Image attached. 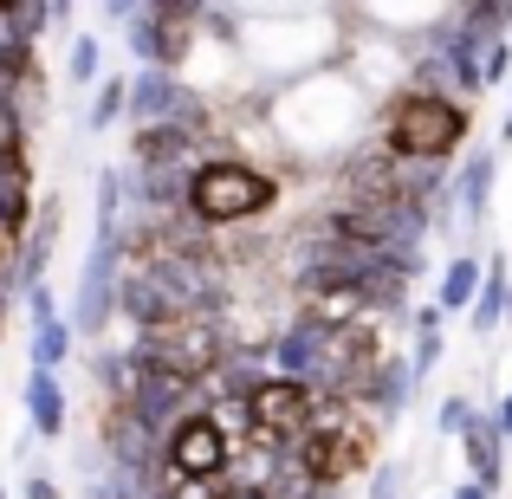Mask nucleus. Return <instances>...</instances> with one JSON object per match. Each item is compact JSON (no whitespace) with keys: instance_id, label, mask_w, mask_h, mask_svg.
<instances>
[{"instance_id":"1","label":"nucleus","mask_w":512,"mask_h":499,"mask_svg":"<svg viewBox=\"0 0 512 499\" xmlns=\"http://www.w3.org/2000/svg\"><path fill=\"white\" fill-rule=\"evenodd\" d=\"M474 130V104L428 98V91H389L376 111V150L409 169H454V150Z\"/></svg>"},{"instance_id":"2","label":"nucleus","mask_w":512,"mask_h":499,"mask_svg":"<svg viewBox=\"0 0 512 499\" xmlns=\"http://www.w3.org/2000/svg\"><path fill=\"white\" fill-rule=\"evenodd\" d=\"M363 104L370 98H363L344 72H312V78H299L286 98H273V130H279V143L299 150V156H344V143L357 137Z\"/></svg>"},{"instance_id":"3","label":"nucleus","mask_w":512,"mask_h":499,"mask_svg":"<svg viewBox=\"0 0 512 499\" xmlns=\"http://www.w3.org/2000/svg\"><path fill=\"white\" fill-rule=\"evenodd\" d=\"M279 208V182L247 156H201L188 169V201L182 214L201 227V234H227V227L266 221Z\"/></svg>"},{"instance_id":"4","label":"nucleus","mask_w":512,"mask_h":499,"mask_svg":"<svg viewBox=\"0 0 512 499\" xmlns=\"http://www.w3.org/2000/svg\"><path fill=\"white\" fill-rule=\"evenodd\" d=\"M286 454H292L286 467L305 480V487L338 493V487H350V480L370 467V454H376L370 415H363V409H344V402H318L312 428H305V435L292 441Z\"/></svg>"},{"instance_id":"5","label":"nucleus","mask_w":512,"mask_h":499,"mask_svg":"<svg viewBox=\"0 0 512 499\" xmlns=\"http://www.w3.org/2000/svg\"><path fill=\"white\" fill-rule=\"evenodd\" d=\"M234 428L247 435L240 409L227 415V402L182 415V422L163 435V454H156V461H163V480L169 487H208V480H227V467H234Z\"/></svg>"},{"instance_id":"6","label":"nucleus","mask_w":512,"mask_h":499,"mask_svg":"<svg viewBox=\"0 0 512 499\" xmlns=\"http://www.w3.org/2000/svg\"><path fill=\"white\" fill-rule=\"evenodd\" d=\"M195 46H201V7H188V0H150V7L130 13V59H137V72L182 78Z\"/></svg>"},{"instance_id":"7","label":"nucleus","mask_w":512,"mask_h":499,"mask_svg":"<svg viewBox=\"0 0 512 499\" xmlns=\"http://www.w3.org/2000/svg\"><path fill=\"white\" fill-rule=\"evenodd\" d=\"M312 415H318L312 389L292 383V376H273V370L247 389V402H240V422H247L253 448H292V441L312 428Z\"/></svg>"},{"instance_id":"8","label":"nucleus","mask_w":512,"mask_h":499,"mask_svg":"<svg viewBox=\"0 0 512 499\" xmlns=\"http://www.w3.org/2000/svg\"><path fill=\"white\" fill-rule=\"evenodd\" d=\"M208 130L195 124H150L130 137V169H195Z\"/></svg>"},{"instance_id":"9","label":"nucleus","mask_w":512,"mask_h":499,"mask_svg":"<svg viewBox=\"0 0 512 499\" xmlns=\"http://www.w3.org/2000/svg\"><path fill=\"white\" fill-rule=\"evenodd\" d=\"M26 318H33V370L59 376V363L72 357V325H65L59 299H52L46 286H33L26 292Z\"/></svg>"},{"instance_id":"10","label":"nucleus","mask_w":512,"mask_h":499,"mask_svg":"<svg viewBox=\"0 0 512 499\" xmlns=\"http://www.w3.org/2000/svg\"><path fill=\"white\" fill-rule=\"evenodd\" d=\"M487 201H493V156L474 150L461 169H448V195H441V214H454V221L480 227L487 221Z\"/></svg>"},{"instance_id":"11","label":"nucleus","mask_w":512,"mask_h":499,"mask_svg":"<svg viewBox=\"0 0 512 499\" xmlns=\"http://www.w3.org/2000/svg\"><path fill=\"white\" fill-rule=\"evenodd\" d=\"M20 409H26V428H33L39 441H59L65 422H72V409H65V383H59V376H46V370H26Z\"/></svg>"},{"instance_id":"12","label":"nucleus","mask_w":512,"mask_h":499,"mask_svg":"<svg viewBox=\"0 0 512 499\" xmlns=\"http://www.w3.org/2000/svg\"><path fill=\"white\" fill-rule=\"evenodd\" d=\"M480 279H487V260H480V253H454V260L441 266V279H435V312L441 318H467L474 299H480Z\"/></svg>"},{"instance_id":"13","label":"nucleus","mask_w":512,"mask_h":499,"mask_svg":"<svg viewBox=\"0 0 512 499\" xmlns=\"http://www.w3.org/2000/svg\"><path fill=\"white\" fill-rule=\"evenodd\" d=\"M461 448H467V480H474V487H487V493H500V480H506V467H500L506 441L493 435V422H487V415H480V422L461 435Z\"/></svg>"},{"instance_id":"14","label":"nucleus","mask_w":512,"mask_h":499,"mask_svg":"<svg viewBox=\"0 0 512 499\" xmlns=\"http://www.w3.org/2000/svg\"><path fill=\"white\" fill-rule=\"evenodd\" d=\"M506 292H512L506 266H487V279H480V299H474V312H467L474 337H493V331L506 325Z\"/></svg>"},{"instance_id":"15","label":"nucleus","mask_w":512,"mask_h":499,"mask_svg":"<svg viewBox=\"0 0 512 499\" xmlns=\"http://www.w3.org/2000/svg\"><path fill=\"white\" fill-rule=\"evenodd\" d=\"M65 85H104V39L98 33H78L72 39V59H65Z\"/></svg>"},{"instance_id":"16","label":"nucleus","mask_w":512,"mask_h":499,"mask_svg":"<svg viewBox=\"0 0 512 499\" xmlns=\"http://www.w3.org/2000/svg\"><path fill=\"white\" fill-rule=\"evenodd\" d=\"M124 98H130V78H104L98 98H91V111H85V130H91V137H98V130H111L117 117H124Z\"/></svg>"},{"instance_id":"17","label":"nucleus","mask_w":512,"mask_h":499,"mask_svg":"<svg viewBox=\"0 0 512 499\" xmlns=\"http://www.w3.org/2000/svg\"><path fill=\"white\" fill-rule=\"evenodd\" d=\"M474 422H480V415H474V402H467V396H448V402L435 409V428H441V435H454V441H461Z\"/></svg>"},{"instance_id":"18","label":"nucleus","mask_w":512,"mask_h":499,"mask_svg":"<svg viewBox=\"0 0 512 499\" xmlns=\"http://www.w3.org/2000/svg\"><path fill=\"white\" fill-rule=\"evenodd\" d=\"M370 499H409V467H402V461H383L370 474Z\"/></svg>"},{"instance_id":"19","label":"nucleus","mask_w":512,"mask_h":499,"mask_svg":"<svg viewBox=\"0 0 512 499\" xmlns=\"http://www.w3.org/2000/svg\"><path fill=\"white\" fill-rule=\"evenodd\" d=\"M487 422H493V435H500V441H512V396H500V409H493Z\"/></svg>"},{"instance_id":"20","label":"nucleus","mask_w":512,"mask_h":499,"mask_svg":"<svg viewBox=\"0 0 512 499\" xmlns=\"http://www.w3.org/2000/svg\"><path fill=\"white\" fill-rule=\"evenodd\" d=\"M448 499H493V493H487V487H474V480H461V487H454Z\"/></svg>"},{"instance_id":"21","label":"nucleus","mask_w":512,"mask_h":499,"mask_svg":"<svg viewBox=\"0 0 512 499\" xmlns=\"http://www.w3.org/2000/svg\"><path fill=\"white\" fill-rule=\"evenodd\" d=\"M500 150H512V111H506V124H500Z\"/></svg>"},{"instance_id":"22","label":"nucleus","mask_w":512,"mask_h":499,"mask_svg":"<svg viewBox=\"0 0 512 499\" xmlns=\"http://www.w3.org/2000/svg\"><path fill=\"white\" fill-rule=\"evenodd\" d=\"M506 325H512V292H506Z\"/></svg>"},{"instance_id":"23","label":"nucleus","mask_w":512,"mask_h":499,"mask_svg":"<svg viewBox=\"0 0 512 499\" xmlns=\"http://www.w3.org/2000/svg\"><path fill=\"white\" fill-rule=\"evenodd\" d=\"M0 499H7V487H0Z\"/></svg>"}]
</instances>
